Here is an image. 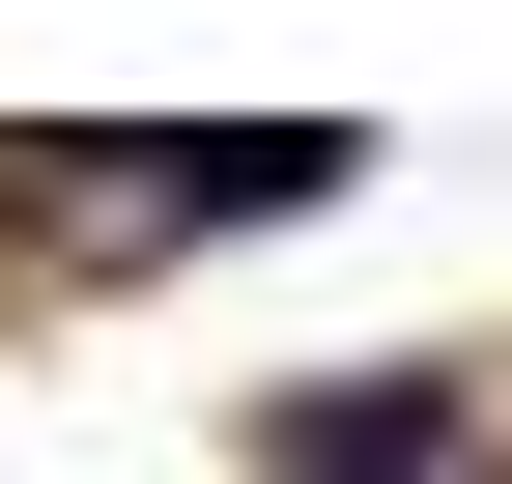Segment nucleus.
<instances>
[{
  "label": "nucleus",
  "mask_w": 512,
  "mask_h": 484,
  "mask_svg": "<svg viewBox=\"0 0 512 484\" xmlns=\"http://www.w3.org/2000/svg\"><path fill=\"white\" fill-rule=\"evenodd\" d=\"M427 428H456V399H427V371H370V399H285V456H313V484H399Z\"/></svg>",
  "instance_id": "f257e3e1"
}]
</instances>
